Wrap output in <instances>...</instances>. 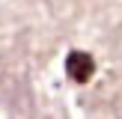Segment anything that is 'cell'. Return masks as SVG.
Segmentation results:
<instances>
[{
  "instance_id": "cell-1",
  "label": "cell",
  "mask_w": 122,
  "mask_h": 119,
  "mask_svg": "<svg viewBox=\"0 0 122 119\" xmlns=\"http://www.w3.org/2000/svg\"><path fill=\"white\" fill-rule=\"evenodd\" d=\"M69 74L75 77V80H86V77L92 74V60H89L86 54H71L69 57Z\"/></svg>"
}]
</instances>
